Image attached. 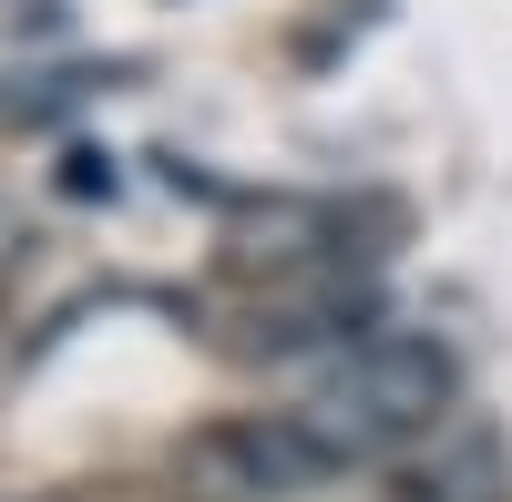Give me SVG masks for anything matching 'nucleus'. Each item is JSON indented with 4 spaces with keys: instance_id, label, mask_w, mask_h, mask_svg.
<instances>
[{
    "instance_id": "f257e3e1",
    "label": "nucleus",
    "mask_w": 512,
    "mask_h": 502,
    "mask_svg": "<svg viewBox=\"0 0 512 502\" xmlns=\"http://www.w3.org/2000/svg\"><path fill=\"white\" fill-rule=\"evenodd\" d=\"M451 400H461V359L441 339H420V328H379V339H349L328 359V380L297 400L318 421V441L338 451V462H390V451L410 441H431L451 421Z\"/></svg>"
},
{
    "instance_id": "f03ea898",
    "label": "nucleus",
    "mask_w": 512,
    "mask_h": 502,
    "mask_svg": "<svg viewBox=\"0 0 512 502\" xmlns=\"http://www.w3.org/2000/svg\"><path fill=\"white\" fill-rule=\"evenodd\" d=\"M185 472L205 502H297V492H328L349 462L318 441L308 410H236L185 441Z\"/></svg>"
}]
</instances>
